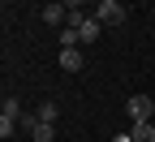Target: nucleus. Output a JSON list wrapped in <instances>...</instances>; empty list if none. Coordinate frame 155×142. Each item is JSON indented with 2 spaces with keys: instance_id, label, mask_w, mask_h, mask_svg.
Returning a JSON list of instances; mask_svg holds the SVG:
<instances>
[{
  "instance_id": "obj_1",
  "label": "nucleus",
  "mask_w": 155,
  "mask_h": 142,
  "mask_svg": "<svg viewBox=\"0 0 155 142\" xmlns=\"http://www.w3.org/2000/svg\"><path fill=\"white\" fill-rule=\"evenodd\" d=\"M125 13H129V9L121 5V0H99L91 17H95L99 26H121V22H125Z\"/></svg>"
},
{
  "instance_id": "obj_2",
  "label": "nucleus",
  "mask_w": 155,
  "mask_h": 142,
  "mask_svg": "<svg viewBox=\"0 0 155 142\" xmlns=\"http://www.w3.org/2000/svg\"><path fill=\"white\" fill-rule=\"evenodd\" d=\"M125 112L134 116V125H147V121H151V112H155V99H151V95H129Z\"/></svg>"
},
{
  "instance_id": "obj_3",
  "label": "nucleus",
  "mask_w": 155,
  "mask_h": 142,
  "mask_svg": "<svg viewBox=\"0 0 155 142\" xmlns=\"http://www.w3.org/2000/svg\"><path fill=\"white\" fill-rule=\"evenodd\" d=\"M17 112H22V108H17V99H5V108H0V138H13V129H17Z\"/></svg>"
},
{
  "instance_id": "obj_4",
  "label": "nucleus",
  "mask_w": 155,
  "mask_h": 142,
  "mask_svg": "<svg viewBox=\"0 0 155 142\" xmlns=\"http://www.w3.org/2000/svg\"><path fill=\"white\" fill-rule=\"evenodd\" d=\"M61 69L65 73H78V69H82V52H78V48H65L61 52Z\"/></svg>"
},
{
  "instance_id": "obj_5",
  "label": "nucleus",
  "mask_w": 155,
  "mask_h": 142,
  "mask_svg": "<svg viewBox=\"0 0 155 142\" xmlns=\"http://www.w3.org/2000/svg\"><path fill=\"white\" fill-rule=\"evenodd\" d=\"M99 30H104V26L95 22V17H86V22L78 26V39H82V43H95V39H99Z\"/></svg>"
},
{
  "instance_id": "obj_6",
  "label": "nucleus",
  "mask_w": 155,
  "mask_h": 142,
  "mask_svg": "<svg viewBox=\"0 0 155 142\" xmlns=\"http://www.w3.org/2000/svg\"><path fill=\"white\" fill-rule=\"evenodd\" d=\"M43 22H69V5H43Z\"/></svg>"
},
{
  "instance_id": "obj_7",
  "label": "nucleus",
  "mask_w": 155,
  "mask_h": 142,
  "mask_svg": "<svg viewBox=\"0 0 155 142\" xmlns=\"http://www.w3.org/2000/svg\"><path fill=\"white\" fill-rule=\"evenodd\" d=\"M129 134H134V142H155V125H151V121H147V125H134Z\"/></svg>"
},
{
  "instance_id": "obj_8",
  "label": "nucleus",
  "mask_w": 155,
  "mask_h": 142,
  "mask_svg": "<svg viewBox=\"0 0 155 142\" xmlns=\"http://www.w3.org/2000/svg\"><path fill=\"white\" fill-rule=\"evenodd\" d=\"M30 134H35V142H52V138H56V129L43 125V121H35V129H30Z\"/></svg>"
},
{
  "instance_id": "obj_9",
  "label": "nucleus",
  "mask_w": 155,
  "mask_h": 142,
  "mask_svg": "<svg viewBox=\"0 0 155 142\" xmlns=\"http://www.w3.org/2000/svg\"><path fill=\"white\" fill-rule=\"evenodd\" d=\"M56 116H61L56 104H43V108H39V121H43V125H56Z\"/></svg>"
},
{
  "instance_id": "obj_10",
  "label": "nucleus",
  "mask_w": 155,
  "mask_h": 142,
  "mask_svg": "<svg viewBox=\"0 0 155 142\" xmlns=\"http://www.w3.org/2000/svg\"><path fill=\"white\" fill-rule=\"evenodd\" d=\"M78 43H82V39H78V30L65 26V35H61V52H65V48H78Z\"/></svg>"
},
{
  "instance_id": "obj_11",
  "label": "nucleus",
  "mask_w": 155,
  "mask_h": 142,
  "mask_svg": "<svg viewBox=\"0 0 155 142\" xmlns=\"http://www.w3.org/2000/svg\"><path fill=\"white\" fill-rule=\"evenodd\" d=\"M112 142H134V134H116V138H112Z\"/></svg>"
}]
</instances>
